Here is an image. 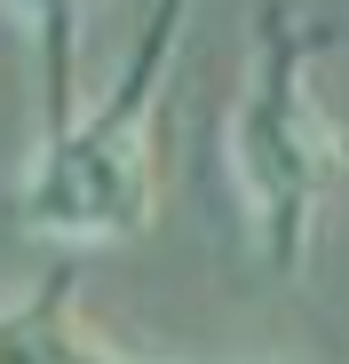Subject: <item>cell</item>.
Returning <instances> with one entry per match:
<instances>
[{
    "mask_svg": "<svg viewBox=\"0 0 349 364\" xmlns=\"http://www.w3.org/2000/svg\"><path fill=\"white\" fill-rule=\"evenodd\" d=\"M222 174L270 277H302L349 191V127L318 95V32L294 9L254 16V55L222 119Z\"/></svg>",
    "mask_w": 349,
    "mask_h": 364,
    "instance_id": "1",
    "label": "cell"
},
{
    "mask_svg": "<svg viewBox=\"0 0 349 364\" xmlns=\"http://www.w3.org/2000/svg\"><path fill=\"white\" fill-rule=\"evenodd\" d=\"M183 32H191V0H151V24L135 32L120 80L40 135L16 182L24 237L56 254H95L159 222V103L174 80V55H183Z\"/></svg>",
    "mask_w": 349,
    "mask_h": 364,
    "instance_id": "2",
    "label": "cell"
},
{
    "mask_svg": "<svg viewBox=\"0 0 349 364\" xmlns=\"http://www.w3.org/2000/svg\"><path fill=\"white\" fill-rule=\"evenodd\" d=\"M0 364H174V356L120 348L80 309V262L56 254L24 293L0 301Z\"/></svg>",
    "mask_w": 349,
    "mask_h": 364,
    "instance_id": "3",
    "label": "cell"
},
{
    "mask_svg": "<svg viewBox=\"0 0 349 364\" xmlns=\"http://www.w3.org/2000/svg\"><path fill=\"white\" fill-rule=\"evenodd\" d=\"M40 48V111L48 127H64L72 119V72H80V9L88 0H0Z\"/></svg>",
    "mask_w": 349,
    "mask_h": 364,
    "instance_id": "4",
    "label": "cell"
}]
</instances>
